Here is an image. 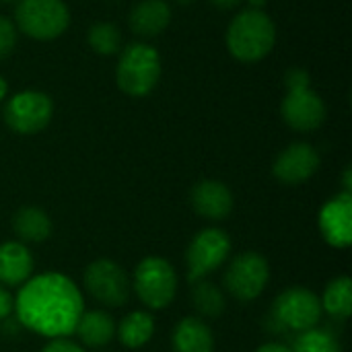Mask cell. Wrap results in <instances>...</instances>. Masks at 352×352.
<instances>
[{"instance_id": "cell-28", "label": "cell", "mask_w": 352, "mask_h": 352, "mask_svg": "<svg viewBox=\"0 0 352 352\" xmlns=\"http://www.w3.org/2000/svg\"><path fill=\"white\" fill-rule=\"evenodd\" d=\"M214 8H219V10H233V8H237L243 0H208Z\"/></svg>"}, {"instance_id": "cell-30", "label": "cell", "mask_w": 352, "mask_h": 352, "mask_svg": "<svg viewBox=\"0 0 352 352\" xmlns=\"http://www.w3.org/2000/svg\"><path fill=\"white\" fill-rule=\"evenodd\" d=\"M248 4V8L252 10H264V6L268 4V0H243Z\"/></svg>"}, {"instance_id": "cell-17", "label": "cell", "mask_w": 352, "mask_h": 352, "mask_svg": "<svg viewBox=\"0 0 352 352\" xmlns=\"http://www.w3.org/2000/svg\"><path fill=\"white\" fill-rule=\"evenodd\" d=\"M171 344L175 352H212L214 336L212 330L198 318H184L177 322Z\"/></svg>"}, {"instance_id": "cell-25", "label": "cell", "mask_w": 352, "mask_h": 352, "mask_svg": "<svg viewBox=\"0 0 352 352\" xmlns=\"http://www.w3.org/2000/svg\"><path fill=\"white\" fill-rule=\"evenodd\" d=\"M16 39H19V29H16L14 21L0 14V62L6 60L14 52Z\"/></svg>"}, {"instance_id": "cell-2", "label": "cell", "mask_w": 352, "mask_h": 352, "mask_svg": "<svg viewBox=\"0 0 352 352\" xmlns=\"http://www.w3.org/2000/svg\"><path fill=\"white\" fill-rule=\"evenodd\" d=\"M225 41L235 60L243 64H256L274 50L276 25L264 10L245 8L231 19Z\"/></svg>"}, {"instance_id": "cell-14", "label": "cell", "mask_w": 352, "mask_h": 352, "mask_svg": "<svg viewBox=\"0 0 352 352\" xmlns=\"http://www.w3.org/2000/svg\"><path fill=\"white\" fill-rule=\"evenodd\" d=\"M190 200H192V208L208 221H221V219L229 217L233 210L231 190L217 179L198 182L192 188Z\"/></svg>"}, {"instance_id": "cell-27", "label": "cell", "mask_w": 352, "mask_h": 352, "mask_svg": "<svg viewBox=\"0 0 352 352\" xmlns=\"http://www.w3.org/2000/svg\"><path fill=\"white\" fill-rule=\"evenodd\" d=\"M12 309H14V299L10 297V293L4 287H0V322L6 320Z\"/></svg>"}, {"instance_id": "cell-11", "label": "cell", "mask_w": 352, "mask_h": 352, "mask_svg": "<svg viewBox=\"0 0 352 352\" xmlns=\"http://www.w3.org/2000/svg\"><path fill=\"white\" fill-rule=\"evenodd\" d=\"M268 262L256 252H243L231 262L229 270L225 272V287L233 299L248 303L262 295L268 285Z\"/></svg>"}, {"instance_id": "cell-15", "label": "cell", "mask_w": 352, "mask_h": 352, "mask_svg": "<svg viewBox=\"0 0 352 352\" xmlns=\"http://www.w3.org/2000/svg\"><path fill=\"white\" fill-rule=\"evenodd\" d=\"M132 33L140 37L161 35L171 23V6L167 0H140L128 16Z\"/></svg>"}, {"instance_id": "cell-3", "label": "cell", "mask_w": 352, "mask_h": 352, "mask_svg": "<svg viewBox=\"0 0 352 352\" xmlns=\"http://www.w3.org/2000/svg\"><path fill=\"white\" fill-rule=\"evenodd\" d=\"M287 95L280 103V116L295 132H314L326 122V103L311 89L309 74L303 68H291L285 74Z\"/></svg>"}, {"instance_id": "cell-4", "label": "cell", "mask_w": 352, "mask_h": 352, "mask_svg": "<svg viewBox=\"0 0 352 352\" xmlns=\"http://www.w3.org/2000/svg\"><path fill=\"white\" fill-rule=\"evenodd\" d=\"M161 78L159 52L142 41H134L120 50L116 66V82L128 97H146L155 91Z\"/></svg>"}, {"instance_id": "cell-34", "label": "cell", "mask_w": 352, "mask_h": 352, "mask_svg": "<svg viewBox=\"0 0 352 352\" xmlns=\"http://www.w3.org/2000/svg\"><path fill=\"white\" fill-rule=\"evenodd\" d=\"M19 0H0V4H16Z\"/></svg>"}, {"instance_id": "cell-9", "label": "cell", "mask_w": 352, "mask_h": 352, "mask_svg": "<svg viewBox=\"0 0 352 352\" xmlns=\"http://www.w3.org/2000/svg\"><path fill=\"white\" fill-rule=\"evenodd\" d=\"M85 289L89 295L105 307H122L128 303L132 283L124 268L111 260H95L85 268Z\"/></svg>"}, {"instance_id": "cell-12", "label": "cell", "mask_w": 352, "mask_h": 352, "mask_svg": "<svg viewBox=\"0 0 352 352\" xmlns=\"http://www.w3.org/2000/svg\"><path fill=\"white\" fill-rule=\"evenodd\" d=\"M320 169V155L307 142H293L276 157L272 165L274 177L285 186H299L316 175Z\"/></svg>"}, {"instance_id": "cell-20", "label": "cell", "mask_w": 352, "mask_h": 352, "mask_svg": "<svg viewBox=\"0 0 352 352\" xmlns=\"http://www.w3.org/2000/svg\"><path fill=\"white\" fill-rule=\"evenodd\" d=\"M153 332H155V320L146 311H132L118 326V338L128 349L144 346L153 338Z\"/></svg>"}, {"instance_id": "cell-21", "label": "cell", "mask_w": 352, "mask_h": 352, "mask_svg": "<svg viewBox=\"0 0 352 352\" xmlns=\"http://www.w3.org/2000/svg\"><path fill=\"white\" fill-rule=\"evenodd\" d=\"M322 309L336 320H349L352 314V280L349 276L334 278L322 297Z\"/></svg>"}, {"instance_id": "cell-16", "label": "cell", "mask_w": 352, "mask_h": 352, "mask_svg": "<svg viewBox=\"0 0 352 352\" xmlns=\"http://www.w3.org/2000/svg\"><path fill=\"white\" fill-rule=\"evenodd\" d=\"M33 272V256L21 241L0 243V283L6 287L25 285Z\"/></svg>"}, {"instance_id": "cell-13", "label": "cell", "mask_w": 352, "mask_h": 352, "mask_svg": "<svg viewBox=\"0 0 352 352\" xmlns=\"http://www.w3.org/2000/svg\"><path fill=\"white\" fill-rule=\"evenodd\" d=\"M322 237L332 248H349L352 243V194L342 192L330 198L320 210Z\"/></svg>"}, {"instance_id": "cell-6", "label": "cell", "mask_w": 352, "mask_h": 352, "mask_svg": "<svg viewBox=\"0 0 352 352\" xmlns=\"http://www.w3.org/2000/svg\"><path fill=\"white\" fill-rule=\"evenodd\" d=\"M322 301L316 293L303 287H293L283 291L270 309V320L276 330L301 334L320 324Z\"/></svg>"}, {"instance_id": "cell-7", "label": "cell", "mask_w": 352, "mask_h": 352, "mask_svg": "<svg viewBox=\"0 0 352 352\" xmlns=\"http://www.w3.org/2000/svg\"><path fill=\"white\" fill-rule=\"evenodd\" d=\"M132 289L148 309H165L177 293L175 270L167 260L148 256L136 266Z\"/></svg>"}, {"instance_id": "cell-32", "label": "cell", "mask_w": 352, "mask_h": 352, "mask_svg": "<svg viewBox=\"0 0 352 352\" xmlns=\"http://www.w3.org/2000/svg\"><path fill=\"white\" fill-rule=\"evenodd\" d=\"M6 93H8V85H6V80H4V78L0 76V101H2L4 97H6Z\"/></svg>"}, {"instance_id": "cell-33", "label": "cell", "mask_w": 352, "mask_h": 352, "mask_svg": "<svg viewBox=\"0 0 352 352\" xmlns=\"http://www.w3.org/2000/svg\"><path fill=\"white\" fill-rule=\"evenodd\" d=\"M177 4H182V6H188V4H194L196 0H175Z\"/></svg>"}, {"instance_id": "cell-24", "label": "cell", "mask_w": 352, "mask_h": 352, "mask_svg": "<svg viewBox=\"0 0 352 352\" xmlns=\"http://www.w3.org/2000/svg\"><path fill=\"white\" fill-rule=\"evenodd\" d=\"M293 352H342L340 342L336 340L334 334H330L328 330H318L311 328L307 332L297 334Z\"/></svg>"}, {"instance_id": "cell-18", "label": "cell", "mask_w": 352, "mask_h": 352, "mask_svg": "<svg viewBox=\"0 0 352 352\" xmlns=\"http://www.w3.org/2000/svg\"><path fill=\"white\" fill-rule=\"evenodd\" d=\"M74 332L85 346L99 349L111 342V338L116 336V324L109 314L101 309H93V311H82Z\"/></svg>"}, {"instance_id": "cell-31", "label": "cell", "mask_w": 352, "mask_h": 352, "mask_svg": "<svg viewBox=\"0 0 352 352\" xmlns=\"http://www.w3.org/2000/svg\"><path fill=\"white\" fill-rule=\"evenodd\" d=\"M351 175H352V169L351 167H346V169H344V192H349V194H351V190H352Z\"/></svg>"}, {"instance_id": "cell-5", "label": "cell", "mask_w": 352, "mask_h": 352, "mask_svg": "<svg viewBox=\"0 0 352 352\" xmlns=\"http://www.w3.org/2000/svg\"><path fill=\"white\" fill-rule=\"evenodd\" d=\"M14 25L31 39L52 41L68 29L70 12L64 0H19Z\"/></svg>"}, {"instance_id": "cell-29", "label": "cell", "mask_w": 352, "mask_h": 352, "mask_svg": "<svg viewBox=\"0 0 352 352\" xmlns=\"http://www.w3.org/2000/svg\"><path fill=\"white\" fill-rule=\"evenodd\" d=\"M256 352H293V351H291V346H287V344H280V342H268V344L260 346Z\"/></svg>"}, {"instance_id": "cell-10", "label": "cell", "mask_w": 352, "mask_h": 352, "mask_svg": "<svg viewBox=\"0 0 352 352\" xmlns=\"http://www.w3.org/2000/svg\"><path fill=\"white\" fill-rule=\"evenodd\" d=\"M231 254V239L223 229L208 227L202 229L186 250L188 278L190 283L204 280V276L212 274Z\"/></svg>"}, {"instance_id": "cell-26", "label": "cell", "mask_w": 352, "mask_h": 352, "mask_svg": "<svg viewBox=\"0 0 352 352\" xmlns=\"http://www.w3.org/2000/svg\"><path fill=\"white\" fill-rule=\"evenodd\" d=\"M41 352H85L76 342L68 340V338H52L50 344L43 346Z\"/></svg>"}, {"instance_id": "cell-8", "label": "cell", "mask_w": 352, "mask_h": 352, "mask_svg": "<svg viewBox=\"0 0 352 352\" xmlns=\"http://www.w3.org/2000/svg\"><path fill=\"white\" fill-rule=\"evenodd\" d=\"M54 116V101L41 91H21L6 101L4 122L6 126L23 136L41 132Z\"/></svg>"}, {"instance_id": "cell-22", "label": "cell", "mask_w": 352, "mask_h": 352, "mask_svg": "<svg viewBox=\"0 0 352 352\" xmlns=\"http://www.w3.org/2000/svg\"><path fill=\"white\" fill-rule=\"evenodd\" d=\"M192 301H194L196 311L208 320L219 318L227 307L223 291L214 283H208V280H196V287L192 291Z\"/></svg>"}, {"instance_id": "cell-19", "label": "cell", "mask_w": 352, "mask_h": 352, "mask_svg": "<svg viewBox=\"0 0 352 352\" xmlns=\"http://www.w3.org/2000/svg\"><path fill=\"white\" fill-rule=\"evenodd\" d=\"M12 229L21 243H41L52 235V221L41 208L23 206L12 217Z\"/></svg>"}, {"instance_id": "cell-23", "label": "cell", "mask_w": 352, "mask_h": 352, "mask_svg": "<svg viewBox=\"0 0 352 352\" xmlns=\"http://www.w3.org/2000/svg\"><path fill=\"white\" fill-rule=\"evenodd\" d=\"M87 43L99 56H113L122 50V33H120L118 25H113L109 21H99L89 27Z\"/></svg>"}, {"instance_id": "cell-1", "label": "cell", "mask_w": 352, "mask_h": 352, "mask_svg": "<svg viewBox=\"0 0 352 352\" xmlns=\"http://www.w3.org/2000/svg\"><path fill=\"white\" fill-rule=\"evenodd\" d=\"M19 322L47 338H64L74 332L85 311L78 287L64 274L47 272L23 285L14 299Z\"/></svg>"}]
</instances>
